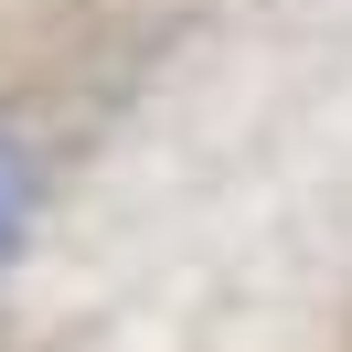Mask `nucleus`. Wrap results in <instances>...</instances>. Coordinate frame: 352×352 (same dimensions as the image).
I'll return each mask as SVG.
<instances>
[{"label": "nucleus", "mask_w": 352, "mask_h": 352, "mask_svg": "<svg viewBox=\"0 0 352 352\" xmlns=\"http://www.w3.org/2000/svg\"><path fill=\"white\" fill-rule=\"evenodd\" d=\"M22 235H32V150L0 129V267L22 256Z\"/></svg>", "instance_id": "1"}]
</instances>
